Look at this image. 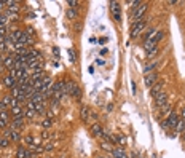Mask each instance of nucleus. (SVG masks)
I'll return each instance as SVG.
<instances>
[{"mask_svg":"<svg viewBox=\"0 0 185 158\" xmlns=\"http://www.w3.org/2000/svg\"><path fill=\"white\" fill-rule=\"evenodd\" d=\"M147 8H148V3H140V5L137 6L136 10H132V14H131L132 22L142 21V18H144V14H145V11H147Z\"/></svg>","mask_w":185,"mask_h":158,"instance_id":"f257e3e1","label":"nucleus"},{"mask_svg":"<svg viewBox=\"0 0 185 158\" xmlns=\"http://www.w3.org/2000/svg\"><path fill=\"white\" fill-rule=\"evenodd\" d=\"M145 26H147V21H139V22H134L131 27V37L132 38H136V37H139L140 34L144 32V29H145Z\"/></svg>","mask_w":185,"mask_h":158,"instance_id":"f03ea898","label":"nucleus"},{"mask_svg":"<svg viewBox=\"0 0 185 158\" xmlns=\"http://www.w3.org/2000/svg\"><path fill=\"white\" fill-rule=\"evenodd\" d=\"M179 121H180L179 115H177L176 112H171L169 117H168V120H166V126H169V128H176V126L179 125Z\"/></svg>","mask_w":185,"mask_h":158,"instance_id":"7ed1b4c3","label":"nucleus"},{"mask_svg":"<svg viewBox=\"0 0 185 158\" xmlns=\"http://www.w3.org/2000/svg\"><path fill=\"white\" fill-rule=\"evenodd\" d=\"M155 105L156 107H164V105H168V94L161 91L158 96H155Z\"/></svg>","mask_w":185,"mask_h":158,"instance_id":"20e7f679","label":"nucleus"},{"mask_svg":"<svg viewBox=\"0 0 185 158\" xmlns=\"http://www.w3.org/2000/svg\"><path fill=\"white\" fill-rule=\"evenodd\" d=\"M144 50L147 51L148 56L155 54V53H156V42H153V40H145V43H144Z\"/></svg>","mask_w":185,"mask_h":158,"instance_id":"39448f33","label":"nucleus"},{"mask_svg":"<svg viewBox=\"0 0 185 158\" xmlns=\"http://www.w3.org/2000/svg\"><path fill=\"white\" fill-rule=\"evenodd\" d=\"M110 11H112V14H113V19L118 22L120 21V3H117V2H110Z\"/></svg>","mask_w":185,"mask_h":158,"instance_id":"423d86ee","label":"nucleus"},{"mask_svg":"<svg viewBox=\"0 0 185 158\" xmlns=\"http://www.w3.org/2000/svg\"><path fill=\"white\" fill-rule=\"evenodd\" d=\"M156 78H158V75H156V74H150V75H147V77H145V80H144L145 86H148V88H152V86L155 85Z\"/></svg>","mask_w":185,"mask_h":158,"instance_id":"0eeeda50","label":"nucleus"},{"mask_svg":"<svg viewBox=\"0 0 185 158\" xmlns=\"http://www.w3.org/2000/svg\"><path fill=\"white\" fill-rule=\"evenodd\" d=\"M70 96H73L75 99H80V97H81V91H80V88H78V85L75 83V82H72V89H70Z\"/></svg>","mask_w":185,"mask_h":158,"instance_id":"6e6552de","label":"nucleus"},{"mask_svg":"<svg viewBox=\"0 0 185 158\" xmlns=\"http://www.w3.org/2000/svg\"><path fill=\"white\" fill-rule=\"evenodd\" d=\"M3 85H5L6 86V88H14V86H16L18 83H16V80H14V78L13 77H10V75H6V77L5 78H3Z\"/></svg>","mask_w":185,"mask_h":158,"instance_id":"1a4fd4ad","label":"nucleus"},{"mask_svg":"<svg viewBox=\"0 0 185 158\" xmlns=\"http://www.w3.org/2000/svg\"><path fill=\"white\" fill-rule=\"evenodd\" d=\"M161 88H163V82H160V83H155L150 88V93H152V96H158V94L161 93Z\"/></svg>","mask_w":185,"mask_h":158,"instance_id":"9d476101","label":"nucleus"},{"mask_svg":"<svg viewBox=\"0 0 185 158\" xmlns=\"http://www.w3.org/2000/svg\"><path fill=\"white\" fill-rule=\"evenodd\" d=\"M3 67H6V69H13L14 67V56H8L3 59Z\"/></svg>","mask_w":185,"mask_h":158,"instance_id":"9b49d317","label":"nucleus"},{"mask_svg":"<svg viewBox=\"0 0 185 158\" xmlns=\"http://www.w3.org/2000/svg\"><path fill=\"white\" fill-rule=\"evenodd\" d=\"M112 155H113V158H128V155L123 152V149H120V147L113 149L112 150Z\"/></svg>","mask_w":185,"mask_h":158,"instance_id":"f8f14e48","label":"nucleus"},{"mask_svg":"<svg viewBox=\"0 0 185 158\" xmlns=\"http://www.w3.org/2000/svg\"><path fill=\"white\" fill-rule=\"evenodd\" d=\"M91 133L94 134V136H102V126L99 125V123H94L93 126H91Z\"/></svg>","mask_w":185,"mask_h":158,"instance_id":"ddd939ff","label":"nucleus"},{"mask_svg":"<svg viewBox=\"0 0 185 158\" xmlns=\"http://www.w3.org/2000/svg\"><path fill=\"white\" fill-rule=\"evenodd\" d=\"M8 125V113H6V110H3V112H0V126H6Z\"/></svg>","mask_w":185,"mask_h":158,"instance_id":"4468645a","label":"nucleus"},{"mask_svg":"<svg viewBox=\"0 0 185 158\" xmlns=\"http://www.w3.org/2000/svg\"><path fill=\"white\" fill-rule=\"evenodd\" d=\"M34 110L35 113H43L45 112V104L43 102H34Z\"/></svg>","mask_w":185,"mask_h":158,"instance_id":"2eb2a0df","label":"nucleus"},{"mask_svg":"<svg viewBox=\"0 0 185 158\" xmlns=\"http://www.w3.org/2000/svg\"><path fill=\"white\" fill-rule=\"evenodd\" d=\"M113 141H115V142H120V149H123L125 144H126V137H125L123 134H118V136H115V137H113Z\"/></svg>","mask_w":185,"mask_h":158,"instance_id":"dca6fc26","label":"nucleus"},{"mask_svg":"<svg viewBox=\"0 0 185 158\" xmlns=\"http://www.w3.org/2000/svg\"><path fill=\"white\" fill-rule=\"evenodd\" d=\"M66 16H67V19H77L78 18V13H77V10L67 8V11H66Z\"/></svg>","mask_w":185,"mask_h":158,"instance_id":"f3484780","label":"nucleus"},{"mask_svg":"<svg viewBox=\"0 0 185 158\" xmlns=\"http://www.w3.org/2000/svg\"><path fill=\"white\" fill-rule=\"evenodd\" d=\"M80 115H81V118H83L85 121H88V115H89V109L86 107V105H83V107L80 109Z\"/></svg>","mask_w":185,"mask_h":158,"instance_id":"a211bd4d","label":"nucleus"},{"mask_svg":"<svg viewBox=\"0 0 185 158\" xmlns=\"http://www.w3.org/2000/svg\"><path fill=\"white\" fill-rule=\"evenodd\" d=\"M11 113L14 115V118L21 117V113H22V110H21V105H14V107H11Z\"/></svg>","mask_w":185,"mask_h":158,"instance_id":"6ab92c4d","label":"nucleus"},{"mask_svg":"<svg viewBox=\"0 0 185 158\" xmlns=\"http://www.w3.org/2000/svg\"><path fill=\"white\" fill-rule=\"evenodd\" d=\"M6 5H8L10 13H14V11H18V10H19V6H18V3H16V2H6Z\"/></svg>","mask_w":185,"mask_h":158,"instance_id":"aec40b11","label":"nucleus"},{"mask_svg":"<svg viewBox=\"0 0 185 158\" xmlns=\"http://www.w3.org/2000/svg\"><path fill=\"white\" fill-rule=\"evenodd\" d=\"M21 126H22V118H21V117L14 118V120H13V125H11V128L16 129V128H21Z\"/></svg>","mask_w":185,"mask_h":158,"instance_id":"412c9836","label":"nucleus"},{"mask_svg":"<svg viewBox=\"0 0 185 158\" xmlns=\"http://www.w3.org/2000/svg\"><path fill=\"white\" fill-rule=\"evenodd\" d=\"M101 147L104 149V150H107V152H112V144H110V142H105V141H102L101 142Z\"/></svg>","mask_w":185,"mask_h":158,"instance_id":"4be33fe9","label":"nucleus"},{"mask_svg":"<svg viewBox=\"0 0 185 158\" xmlns=\"http://www.w3.org/2000/svg\"><path fill=\"white\" fill-rule=\"evenodd\" d=\"M155 67H156V62H153V64H150V66H147V67H145V69H144V74H150V72H152V70H153V69H155Z\"/></svg>","mask_w":185,"mask_h":158,"instance_id":"5701e85b","label":"nucleus"},{"mask_svg":"<svg viewBox=\"0 0 185 158\" xmlns=\"http://www.w3.org/2000/svg\"><path fill=\"white\" fill-rule=\"evenodd\" d=\"M77 5H78L77 0H69V2H67V6H69V8H72V10H75Z\"/></svg>","mask_w":185,"mask_h":158,"instance_id":"b1692460","label":"nucleus"},{"mask_svg":"<svg viewBox=\"0 0 185 158\" xmlns=\"http://www.w3.org/2000/svg\"><path fill=\"white\" fill-rule=\"evenodd\" d=\"M42 125H43V128H50V126L53 125V120H51V118H45Z\"/></svg>","mask_w":185,"mask_h":158,"instance_id":"393cba45","label":"nucleus"},{"mask_svg":"<svg viewBox=\"0 0 185 158\" xmlns=\"http://www.w3.org/2000/svg\"><path fill=\"white\" fill-rule=\"evenodd\" d=\"M0 38L6 40V27H0Z\"/></svg>","mask_w":185,"mask_h":158,"instance_id":"a878e982","label":"nucleus"},{"mask_svg":"<svg viewBox=\"0 0 185 158\" xmlns=\"http://www.w3.org/2000/svg\"><path fill=\"white\" fill-rule=\"evenodd\" d=\"M8 145V139L6 137H0V147H6Z\"/></svg>","mask_w":185,"mask_h":158,"instance_id":"bb28decb","label":"nucleus"},{"mask_svg":"<svg viewBox=\"0 0 185 158\" xmlns=\"http://www.w3.org/2000/svg\"><path fill=\"white\" fill-rule=\"evenodd\" d=\"M34 115H35V110H34V109H27V110H26V117L32 118Z\"/></svg>","mask_w":185,"mask_h":158,"instance_id":"cd10ccee","label":"nucleus"},{"mask_svg":"<svg viewBox=\"0 0 185 158\" xmlns=\"http://www.w3.org/2000/svg\"><path fill=\"white\" fill-rule=\"evenodd\" d=\"M5 50H6V40H2V42H0V53L5 51Z\"/></svg>","mask_w":185,"mask_h":158,"instance_id":"c85d7f7f","label":"nucleus"},{"mask_svg":"<svg viewBox=\"0 0 185 158\" xmlns=\"http://www.w3.org/2000/svg\"><path fill=\"white\" fill-rule=\"evenodd\" d=\"M5 109H6V104H5L3 101H0V112H3Z\"/></svg>","mask_w":185,"mask_h":158,"instance_id":"c756f323","label":"nucleus"},{"mask_svg":"<svg viewBox=\"0 0 185 158\" xmlns=\"http://www.w3.org/2000/svg\"><path fill=\"white\" fill-rule=\"evenodd\" d=\"M26 142H27V144H30V145H34V139H32L30 136H27V137H26Z\"/></svg>","mask_w":185,"mask_h":158,"instance_id":"7c9ffc66","label":"nucleus"},{"mask_svg":"<svg viewBox=\"0 0 185 158\" xmlns=\"http://www.w3.org/2000/svg\"><path fill=\"white\" fill-rule=\"evenodd\" d=\"M69 56H70V61H75V54H73L72 50H69Z\"/></svg>","mask_w":185,"mask_h":158,"instance_id":"2f4dec72","label":"nucleus"},{"mask_svg":"<svg viewBox=\"0 0 185 158\" xmlns=\"http://www.w3.org/2000/svg\"><path fill=\"white\" fill-rule=\"evenodd\" d=\"M182 117H184V118H185V107H184V109H182Z\"/></svg>","mask_w":185,"mask_h":158,"instance_id":"473e14b6","label":"nucleus"},{"mask_svg":"<svg viewBox=\"0 0 185 158\" xmlns=\"http://www.w3.org/2000/svg\"><path fill=\"white\" fill-rule=\"evenodd\" d=\"M99 158H107V157H99Z\"/></svg>","mask_w":185,"mask_h":158,"instance_id":"72a5a7b5","label":"nucleus"},{"mask_svg":"<svg viewBox=\"0 0 185 158\" xmlns=\"http://www.w3.org/2000/svg\"><path fill=\"white\" fill-rule=\"evenodd\" d=\"M0 16H2V14H0Z\"/></svg>","mask_w":185,"mask_h":158,"instance_id":"f704fd0d","label":"nucleus"}]
</instances>
